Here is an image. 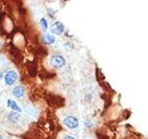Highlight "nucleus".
<instances>
[{
  "mask_svg": "<svg viewBox=\"0 0 148 139\" xmlns=\"http://www.w3.org/2000/svg\"><path fill=\"white\" fill-rule=\"evenodd\" d=\"M56 37L52 34H44L42 36V43L45 45H51L55 43Z\"/></svg>",
  "mask_w": 148,
  "mask_h": 139,
  "instance_id": "obj_6",
  "label": "nucleus"
},
{
  "mask_svg": "<svg viewBox=\"0 0 148 139\" xmlns=\"http://www.w3.org/2000/svg\"><path fill=\"white\" fill-rule=\"evenodd\" d=\"M64 139H75L73 136H66L64 137Z\"/></svg>",
  "mask_w": 148,
  "mask_h": 139,
  "instance_id": "obj_13",
  "label": "nucleus"
},
{
  "mask_svg": "<svg viewBox=\"0 0 148 139\" xmlns=\"http://www.w3.org/2000/svg\"><path fill=\"white\" fill-rule=\"evenodd\" d=\"M8 105L9 108H11L13 110L18 111V112H21V109L18 106V104L16 103L15 101H13V100H11V99H8Z\"/></svg>",
  "mask_w": 148,
  "mask_h": 139,
  "instance_id": "obj_8",
  "label": "nucleus"
},
{
  "mask_svg": "<svg viewBox=\"0 0 148 139\" xmlns=\"http://www.w3.org/2000/svg\"><path fill=\"white\" fill-rule=\"evenodd\" d=\"M64 30H65V26L63 23L60 21H57V22L53 23L52 26L50 28L51 32L54 34H58V35H60L61 34H63Z\"/></svg>",
  "mask_w": 148,
  "mask_h": 139,
  "instance_id": "obj_3",
  "label": "nucleus"
},
{
  "mask_svg": "<svg viewBox=\"0 0 148 139\" xmlns=\"http://www.w3.org/2000/svg\"><path fill=\"white\" fill-rule=\"evenodd\" d=\"M47 102L50 105H56V106H62L64 104V99L62 97L56 95H49Z\"/></svg>",
  "mask_w": 148,
  "mask_h": 139,
  "instance_id": "obj_5",
  "label": "nucleus"
},
{
  "mask_svg": "<svg viewBox=\"0 0 148 139\" xmlns=\"http://www.w3.org/2000/svg\"><path fill=\"white\" fill-rule=\"evenodd\" d=\"M17 79H18L17 72L14 71H9L7 72L6 75H5V83H6L8 85H11L17 81Z\"/></svg>",
  "mask_w": 148,
  "mask_h": 139,
  "instance_id": "obj_4",
  "label": "nucleus"
},
{
  "mask_svg": "<svg viewBox=\"0 0 148 139\" xmlns=\"http://www.w3.org/2000/svg\"><path fill=\"white\" fill-rule=\"evenodd\" d=\"M0 45H1V43H0Z\"/></svg>",
  "mask_w": 148,
  "mask_h": 139,
  "instance_id": "obj_15",
  "label": "nucleus"
},
{
  "mask_svg": "<svg viewBox=\"0 0 148 139\" xmlns=\"http://www.w3.org/2000/svg\"><path fill=\"white\" fill-rule=\"evenodd\" d=\"M40 23H41L42 27H43V30H44V31H45L46 29H47L48 23H47V21H46L45 18H42V19H41V21H40Z\"/></svg>",
  "mask_w": 148,
  "mask_h": 139,
  "instance_id": "obj_11",
  "label": "nucleus"
},
{
  "mask_svg": "<svg viewBox=\"0 0 148 139\" xmlns=\"http://www.w3.org/2000/svg\"><path fill=\"white\" fill-rule=\"evenodd\" d=\"M0 139H3V137H2L1 136H0Z\"/></svg>",
  "mask_w": 148,
  "mask_h": 139,
  "instance_id": "obj_14",
  "label": "nucleus"
},
{
  "mask_svg": "<svg viewBox=\"0 0 148 139\" xmlns=\"http://www.w3.org/2000/svg\"><path fill=\"white\" fill-rule=\"evenodd\" d=\"M51 65L56 69H60L66 64V59L60 55H53L50 58Z\"/></svg>",
  "mask_w": 148,
  "mask_h": 139,
  "instance_id": "obj_1",
  "label": "nucleus"
},
{
  "mask_svg": "<svg viewBox=\"0 0 148 139\" xmlns=\"http://www.w3.org/2000/svg\"><path fill=\"white\" fill-rule=\"evenodd\" d=\"M25 94V90L22 86H16L13 89V95L16 97H21Z\"/></svg>",
  "mask_w": 148,
  "mask_h": 139,
  "instance_id": "obj_7",
  "label": "nucleus"
},
{
  "mask_svg": "<svg viewBox=\"0 0 148 139\" xmlns=\"http://www.w3.org/2000/svg\"><path fill=\"white\" fill-rule=\"evenodd\" d=\"M28 70H29V73L31 74L32 76H34L35 74H36V71H37V68L35 66V64L34 63H32L31 62V64H29V66H28Z\"/></svg>",
  "mask_w": 148,
  "mask_h": 139,
  "instance_id": "obj_9",
  "label": "nucleus"
},
{
  "mask_svg": "<svg viewBox=\"0 0 148 139\" xmlns=\"http://www.w3.org/2000/svg\"><path fill=\"white\" fill-rule=\"evenodd\" d=\"M8 119L12 120V122H16V120L18 119V115L15 112H10L9 113V116H8Z\"/></svg>",
  "mask_w": 148,
  "mask_h": 139,
  "instance_id": "obj_10",
  "label": "nucleus"
},
{
  "mask_svg": "<svg viewBox=\"0 0 148 139\" xmlns=\"http://www.w3.org/2000/svg\"><path fill=\"white\" fill-rule=\"evenodd\" d=\"M63 122L69 129H75L79 126V120L74 116H68L64 119Z\"/></svg>",
  "mask_w": 148,
  "mask_h": 139,
  "instance_id": "obj_2",
  "label": "nucleus"
},
{
  "mask_svg": "<svg viewBox=\"0 0 148 139\" xmlns=\"http://www.w3.org/2000/svg\"><path fill=\"white\" fill-rule=\"evenodd\" d=\"M84 124H85V126L88 127V128H91V127L92 126V120H85V122H84Z\"/></svg>",
  "mask_w": 148,
  "mask_h": 139,
  "instance_id": "obj_12",
  "label": "nucleus"
}]
</instances>
